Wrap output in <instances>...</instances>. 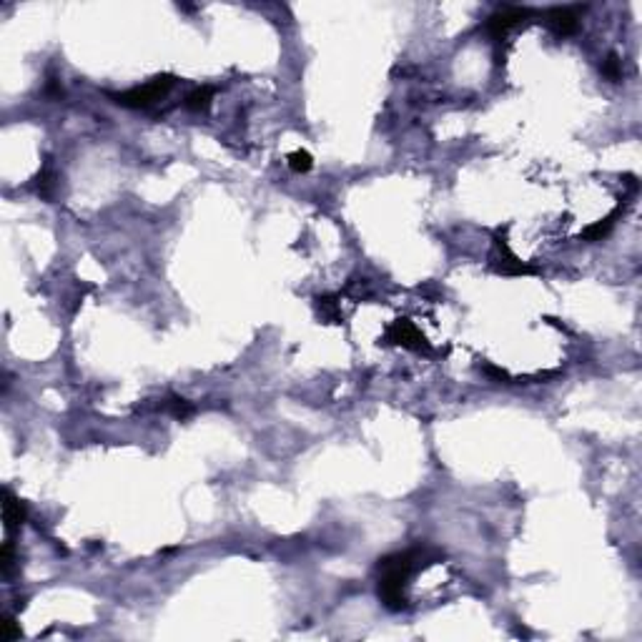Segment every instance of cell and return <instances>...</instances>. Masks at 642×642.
<instances>
[{
    "label": "cell",
    "mask_w": 642,
    "mask_h": 642,
    "mask_svg": "<svg viewBox=\"0 0 642 642\" xmlns=\"http://www.w3.org/2000/svg\"><path fill=\"white\" fill-rule=\"evenodd\" d=\"M620 211H622V208L618 206V208H615V211H610V213H607L605 218H599L597 224L587 226V229L582 231V238H585V241H602V238H605L607 234H610V231H612V226H615V221H618Z\"/></svg>",
    "instance_id": "ba28073f"
},
{
    "label": "cell",
    "mask_w": 642,
    "mask_h": 642,
    "mask_svg": "<svg viewBox=\"0 0 642 642\" xmlns=\"http://www.w3.org/2000/svg\"><path fill=\"white\" fill-rule=\"evenodd\" d=\"M524 18H530V8H512V6H505L499 8L494 15H489L484 23L487 33L494 38V40H502V38L507 36V33L514 28V25H519Z\"/></svg>",
    "instance_id": "5b68a950"
},
{
    "label": "cell",
    "mask_w": 642,
    "mask_h": 642,
    "mask_svg": "<svg viewBox=\"0 0 642 642\" xmlns=\"http://www.w3.org/2000/svg\"><path fill=\"white\" fill-rule=\"evenodd\" d=\"M316 312L319 316L324 319V321H339L342 319V314H339V301L337 296H331V293H326V296H319L316 299Z\"/></svg>",
    "instance_id": "8fae6325"
},
{
    "label": "cell",
    "mask_w": 642,
    "mask_h": 642,
    "mask_svg": "<svg viewBox=\"0 0 642 642\" xmlns=\"http://www.w3.org/2000/svg\"><path fill=\"white\" fill-rule=\"evenodd\" d=\"M25 519H28V507L10 489H3V522H6V530H15Z\"/></svg>",
    "instance_id": "52a82bcc"
},
{
    "label": "cell",
    "mask_w": 642,
    "mask_h": 642,
    "mask_svg": "<svg viewBox=\"0 0 642 642\" xmlns=\"http://www.w3.org/2000/svg\"><path fill=\"white\" fill-rule=\"evenodd\" d=\"M434 560H439L436 552H427V549H406V552H397V555L381 557L376 565L379 572V599L381 605L392 612H402L406 607V595L404 587L409 574L419 567H427Z\"/></svg>",
    "instance_id": "6da1fadb"
},
{
    "label": "cell",
    "mask_w": 642,
    "mask_h": 642,
    "mask_svg": "<svg viewBox=\"0 0 642 642\" xmlns=\"http://www.w3.org/2000/svg\"><path fill=\"white\" fill-rule=\"evenodd\" d=\"M494 271L497 274H502V276H532V274H537V268L535 266H530V263H524L519 256H514L512 254V249H510V243H507V238L505 236H494Z\"/></svg>",
    "instance_id": "3957f363"
},
{
    "label": "cell",
    "mask_w": 642,
    "mask_h": 642,
    "mask_svg": "<svg viewBox=\"0 0 642 642\" xmlns=\"http://www.w3.org/2000/svg\"><path fill=\"white\" fill-rule=\"evenodd\" d=\"M211 100H213V88L199 86L186 95V108L194 113H206L208 108H211Z\"/></svg>",
    "instance_id": "9c48e42d"
},
{
    "label": "cell",
    "mask_w": 642,
    "mask_h": 642,
    "mask_svg": "<svg viewBox=\"0 0 642 642\" xmlns=\"http://www.w3.org/2000/svg\"><path fill=\"white\" fill-rule=\"evenodd\" d=\"M286 163H289V169L293 171V174H306V171H312V166H314V158H312V153L309 151H291L289 153V158H286Z\"/></svg>",
    "instance_id": "7c38bea8"
},
{
    "label": "cell",
    "mask_w": 642,
    "mask_h": 642,
    "mask_svg": "<svg viewBox=\"0 0 642 642\" xmlns=\"http://www.w3.org/2000/svg\"><path fill=\"white\" fill-rule=\"evenodd\" d=\"M544 25L560 38L574 36L580 31V8H552L544 13Z\"/></svg>",
    "instance_id": "8992f818"
},
{
    "label": "cell",
    "mask_w": 642,
    "mask_h": 642,
    "mask_svg": "<svg viewBox=\"0 0 642 642\" xmlns=\"http://www.w3.org/2000/svg\"><path fill=\"white\" fill-rule=\"evenodd\" d=\"M174 86H176V75L161 73L156 78H151L146 86L131 88V91H123V93H106V95L113 103H119L123 108H148L153 103H158L161 98H166Z\"/></svg>",
    "instance_id": "7a4b0ae2"
},
{
    "label": "cell",
    "mask_w": 642,
    "mask_h": 642,
    "mask_svg": "<svg viewBox=\"0 0 642 642\" xmlns=\"http://www.w3.org/2000/svg\"><path fill=\"white\" fill-rule=\"evenodd\" d=\"M161 409H166L174 419H186L194 414V404L188 399H183V397H169V399L161 404Z\"/></svg>",
    "instance_id": "30bf717a"
},
{
    "label": "cell",
    "mask_w": 642,
    "mask_h": 642,
    "mask_svg": "<svg viewBox=\"0 0 642 642\" xmlns=\"http://www.w3.org/2000/svg\"><path fill=\"white\" fill-rule=\"evenodd\" d=\"M482 369H484V374H487V376H492V379H499V381H502V379H510V374H507L505 369L494 367V364H484Z\"/></svg>",
    "instance_id": "e0dca14e"
},
{
    "label": "cell",
    "mask_w": 642,
    "mask_h": 642,
    "mask_svg": "<svg viewBox=\"0 0 642 642\" xmlns=\"http://www.w3.org/2000/svg\"><path fill=\"white\" fill-rule=\"evenodd\" d=\"M20 635H23V632H20V625L15 622V618H6V622H3V630H0V637L10 642V640H18Z\"/></svg>",
    "instance_id": "2e32d148"
},
{
    "label": "cell",
    "mask_w": 642,
    "mask_h": 642,
    "mask_svg": "<svg viewBox=\"0 0 642 642\" xmlns=\"http://www.w3.org/2000/svg\"><path fill=\"white\" fill-rule=\"evenodd\" d=\"M38 194L43 196V199H50L53 196V188H56V174L50 169H43L40 174H38Z\"/></svg>",
    "instance_id": "5bb4252c"
},
{
    "label": "cell",
    "mask_w": 642,
    "mask_h": 642,
    "mask_svg": "<svg viewBox=\"0 0 642 642\" xmlns=\"http://www.w3.org/2000/svg\"><path fill=\"white\" fill-rule=\"evenodd\" d=\"M13 565H15V555H13V544L6 542L3 544V549H0V570H3V574H10L13 572Z\"/></svg>",
    "instance_id": "9a60e30c"
},
{
    "label": "cell",
    "mask_w": 642,
    "mask_h": 642,
    "mask_svg": "<svg viewBox=\"0 0 642 642\" xmlns=\"http://www.w3.org/2000/svg\"><path fill=\"white\" fill-rule=\"evenodd\" d=\"M599 70H602V75L610 78V81H620V78H622V61H620L618 53H610V56L602 61Z\"/></svg>",
    "instance_id": "4fadbf2b"
},
{
    "label": "cell",
    "mask_w": 642,
    "mask_h": 642,
    "mask_svg": "<svg viewBox=\"0 0 642 642\" xmlns=\"http://www.w3.org/2000/svg\"><path fill=\"white\" fill-rule=\"evenodd\" d=\"M387 339L392 344H399L402 349H409V351H425V354H429V344H427L425 334L417 329V326L409 321V319H397L392 326L387 329Z\"/></svg>",
    "instance_id": "277c9868"
}]
</instances>
